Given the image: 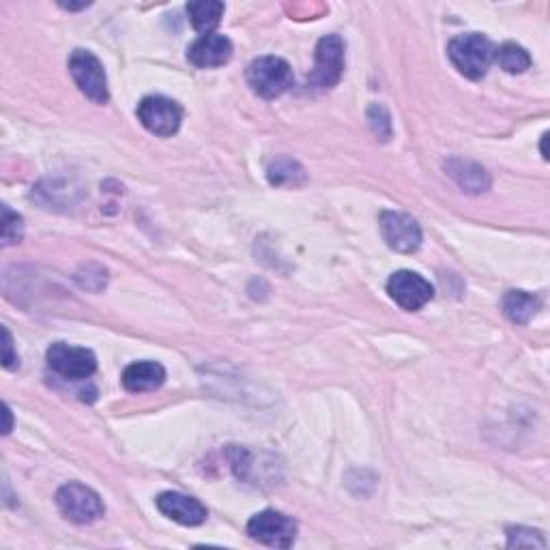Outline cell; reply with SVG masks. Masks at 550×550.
<instances>
[{"instance_id": "6da1fadb", "label": "cell", "mask_w": 550, "mask_h": 550, "mask_svg": "<svg viewBox=\"0 0 550 550\" xmlns=\"http://www.w3.org/2000/svg\"><path fill=\"white\" fill-rule=\"evenodd\" d=\"M447 54L462 76L480 80L486 76L490 63L495 61V46L480 33L458 35L447 46Z\"/></svg>"}, {"instance_id": "7a4b0ae2", "label": "cell", "mask_w": 550, "mask_h": 550, "mask_svg": "<svg viewBox=\"0 0 550 550\" xmlns=\"http://www.w3.org/2000/svg\"><path fill=\"white\" fill-rule=\"evenodd\" d=\"M248 84L265 99H275L293 86V69L278 56H260L248 67Z\"/></svg>"}, {"instance_id": "3957f363", "label": "cell", "mask_w": 550, "mask_h": 550, "mask_svg": "<svg viewBox=\"0 0 550 550\" xmlns=\"http://www.w3.org/2000/svg\"><path fill=\"white\" fill-rule=\"evenodd\" d=\"M56 505L63 516L76 525H91L106 512L104 501L99 499L97 492L76 482H69L56 492Z\"/></svg>"}, {"instance_id": "277c9868", "label": "cell", "mask_w": 550, "mask_h": 550, "mask_svg": "<svg viewBox=\"0 0 550 550\" xmlns=\"http://www.w3.org/2000/svg\"><path fill=\"white\" fill-rule=\"evenodd\" d=\"M69 74L78 89L95 104H106L110 99L108 78L101 61L89 50H76L69 59Z\"/></svg>"}, {"instance_id": "5b68a950", "label": "cell", "mask_w": 550, "mask_h": 550, "mask_svg": "<svg viewBox=\"0 0 550 550\" xmlns=\"http://www.w3.org/2000/svg\"><path fill=\"white\" fill-rule=\"evenodd\" d=\"M138 121L144 125L147 132L159 138H170L179 132L183 121V110L177 101L162 95H151L140 101Z\"/></svg>"}, {"instance_id": "8992f818", "label": "cell", "mask_w": 550, "mask_h": 550, "mask_svg": "<svg viewBox=\"0 0 550 550\" xmlns=\"http://www.w3.org/2000/svg\"><path fill=\"white\" fill-rule=\"evenodd\" d=\"M46 357L50 370L67 381H86L97 370V359L93 351L82 349V346L56 342L50 346Z\"/></svg>"}, {"instance_id": "52a82bcc", "label": "cell", "mask_w": 550, "mask_h": 550, "mask_svg": "<svg viewBox=\"0 0 550 550\" xmlns=\"http://www.w3.org/2000/svg\"><path fill=\"white\" fill-rule=\"evenodd\" d=\"M248 535L258 544L271 548H291L297 538V523L282 512L265 510L250 518Z\"/></svg>"}, {"instance_id": "ba28073f", "label": "cell", "mask_w": 550, "mask_h": 550, "mask_svg": "<svg viewBox=\"0 0 550 550\" xmlns=\"http://www.w3.org/2000/svg\"><path fill=\"white\" fill-rule=\"evenodd\" d=\"M344 74V41L340 35H327L316 46L314 71L310 84L316 89H331Z\"/></svg>"}, {"instance_id": "9c48e42d", "label": "cell", "mask_w": 550, "mask_h": 550, "mask_svg": "<svg viewBox=\"0 0 550 550\" xmlns=\"http://www.w3.org/2000/svg\"><path fill=\"white\" fill-rule=\"evenodd\" d=\"M381 235L394 252L413 254L422 245V228L417 220L400 211H383L379 217Z\"/></svg>"}, {"instance_id": "30bf717a", "label": "cell", "mask_w": 550, "mask_h": 550, "mask_svg": "<svg viewBox=\"0 0 550 550\" xmlns=\"http://www.w3.org/2000/svg\"><path fill=\"white\" fill-rule=\"evenodd\" d=\"M387 293L402 310L417 312L434 297V288L415 271H396L387 282Z\"/></svg>"}, {"instance_id": "8fae6325", "label": "cell", "mask_w": 550, "mask_h": 550, "mask_svg": "<svg viewBox=\"0 0 550 550\" xmlns=\"http://www.w3.org/2000/svg\"><path fill=\"white\" fill-rule=\"evenodd\" d=\"M157 510L170 520L185 527H198L207 520V508L198 499L181 495V492H162L155 499Z\"/></svg>"}, {"instance_id": "7c38bea8", "label": "cell", "mask_w": 550, "mask_h": 550, "mask_svg": "<svg viewBox=\"0 0 550 550\" xmlns=\"http://www.w3.org/2000/svg\"><path fill=\"white\" fill-rule=\"evenodd\" d=\"M233 56V43H230L228 37L224 35H200L190 50H187V59H190L192 65L200 69H211V67H220L226 65Z\"/></svg>"}, {"instance_id": "4fadbf2b", "label": "cell", "mask_w": 550, "mask_h": 550, "mask_svg": "<svg viewBox=\"0 0 550 550\" xmlns=\"http://www.w3.org/2000/svg\"><path fill=\"white\" fill-rule=\"evenodd\" d=\"M166 381V370L157 361H136V364L127 366L121 383L132 394H144V392H155L164 385Z\"/></svg>"}, {"instance_id": "5bb4252c", "label": "cell", "mask_w": 550, "mask_h": 550, "mask_svg": "<svg viewBox=\"0 0 550 550\" xmlns=\"http://www.w3.org/2000/svg\"><path fill=\"white\" fill-rule=\"evenodd\" d=\"M445 170L469 194H482L490 187L488 172L480 164L469 162V159H450L445 164Z\"/></svg>"}, {"instance_id": "9a60e30c", "label": "cell", "mask_w": 550, "mask_h": 550, "mask_svg": "<svg viewBox=\"0 0 550 550\" xmlns=\"http://www.w3.org/2000/svg\"><path fill=\"white\" fill-rule=\"evenodd\" d=\"M192 26L200 35H211L224 16V3L217 0H198V3L187 5Z\"/></svg>"}, {"instance_id": "2e32d148", "label": "cell", "mask_w": 550, "mask_h": 550, "mask_svg": "<svg viewBox=\"0 0 550 550\" xmlns=\"http://www.w3.org/2000/svg\"><path fill=\"white\" fill-rule=\"evenodd\" d=\"M540 310V299L525 291H510L503 297V312L512 323L527 325Z\"/></svg>"}, {"instance_id": "e0dca14e", "label": "cell", "mask_w": 550, "mask_h": 550, "mask_svg": "<svg viewBox=\"0 0 550 550\" xmlns=\"http://www.w3.org/2000/svg\"><path fill=\"white\" fill-rule=\"evenodd\" d=\"M267 177L271 185H299L306 181V170L291 157H278L267 168Z\"/></svg>"}, {"instance_id": "ac0fdd59", "label": "cell", "mask_w": 550, "mask_h": 550, "mask_svg": "<svg viewBox=\"0 0 550 550\" xmlns=\"http://www.w3.org/2000/svg\"><path fill=\"white\" fill-rule=\"evenodd\" d=\"M495 61L508 74H525L531 67V56L525 48L516 46V43H503L501 48H495Z\"/></svg>"}, {"instance_id": "d6986e66", "label": "cell", "mask_w": 550, "mask_h": 550, "mask_svg": "<svg viewBox=\"0 0 550 550\" xmlns=\"http://www.w3.org/2000/svg\"><path fill=\"white\" fill-rule=\"evenodd\" d=\"M508 546L510 548H546V540L540 531H533L527 527H510L508 529Z\"/></svg>"}, {"instance_id": "ffe728a7", "label": "cell", "mask_w": 550, "mask_h": 550, "mask_svg": "<svg viewBox=\"0 0 550 550\" xmlns=\"http://www.w3.org/2000/svg\"><path fill=\"white\" fill-rule=\"evenodd\" d=\"M24 235V220L13 213L7 205H3V245L9 248L13 243H20Z\"/></svg>"}, {"instance_id": "44dd1931", "label": "cell", "mask_w": 550, "mask_h": 550, "mask_svg": "<svg viewBox=\"0 0 550 550\" xmlns=\"http://www.w3.org/2000/svg\"><path fill=\"white\" fill-rule=\"evenodd\" d=\"M368 121H370L372 132L381 140L392 138V121H389V112L383 106L372 104L368 110Z\"/></svg>"}, {"instance_id": "7402d4cb", "label": "cell", "mask_w": 550, "mask_h": 550, "mask_svg": "<svg viewBox=\"0 0 550 550\" xmlns=\"http://www.w3.org/2000/svg\"><path fill=\"white\" fill-rule=\"evenodd\" d=\"M3 366L7 370H13L20 366V359H18V353L13 351V338H11L7 327H3Z\"/></svg>"}, {"instance_id": "603a6c76", "label": "cell", "mask_w": 550, "mask_h": 550, "mask_svg": "<svg viewBox=\"0 0 550 550\" xmlns=\"http://www.w3.org/2000/svg\"><path fill=\"white\" fill-rule=\"evenodd\" d=\"M3 432L5 434L11 432V409L9 407H5V430Z\"/></svg>"}]
</instances>
